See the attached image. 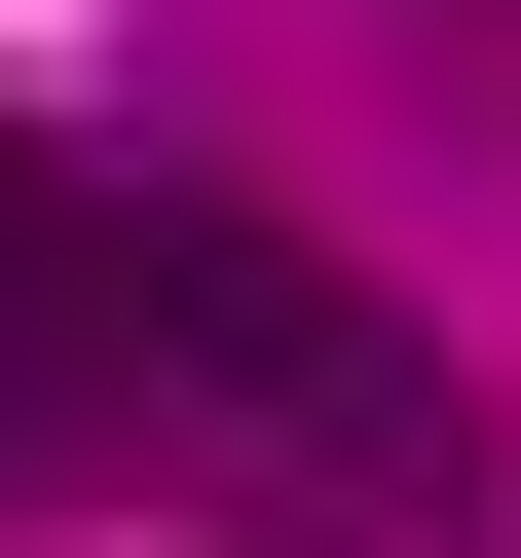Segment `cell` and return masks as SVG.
<instances>
[{"label": "cell", "instance_id": "6da1fadb", "mask_svg": "<svg viewBox=\"0 0 521 558\" xmlns=\"http://www.w3.org/2000/svg\"><path fill=\"white\" fill-rule=\"evenodd\" d=\"M0 484H186L260 558H484L447 336L223 186H112V149H0Z\"/></svg>", "mask_w": 521, "mask_h": 558}]
</instances>
